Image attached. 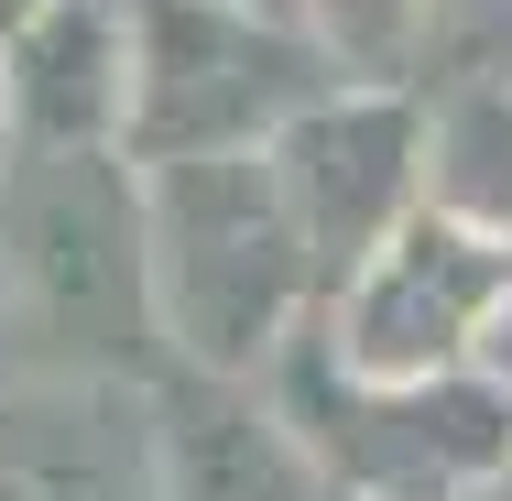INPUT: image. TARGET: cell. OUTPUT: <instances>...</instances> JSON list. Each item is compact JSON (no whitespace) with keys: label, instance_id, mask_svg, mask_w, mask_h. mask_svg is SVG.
Listing matches in <instances>:
<instances>
[{"label":"cell","instance_id":"cell-1","mask_svg":"<svg viewBox=\"0 0 512 501\" xmlns=\"http://www.w3.org/2000/svg\"><path fill=\"white\" fill-rule=\"evenodd\" d=\"M0 316L33 371L164 382L153 207H142V164L120 142L99 153L0 142Z\"/></svg>","mask_w":512,"mask_h":501},{"label":"cell","instance_id":"cell-2","mask_svg":"<svg viewBox=\"0 0 512 501\" xmlns=\"http://www.w3.org/2000/svg\"><path fill=\"white\" fill-rule=\"evenodd\" d=\"M153 207V305H164V360L262 382L273 349L327 305L306 229L284 207L273 153H186L142 164Z\"/></svg>","mask_w":512,"mask_h":501},{"label":"cell","instance_id":"cell-3","mask_svg":"<svg viewBox=\"0 0 512 501\" xmlns=\"http://www.w3.org/2000/svg\"><path fill=\"white\" fill-rule=\"evenodd\" d=\"M262 393L284 436L316 458L338 501H480L512 480V393L491 371H436V382H360L316 316L273 349Z\"/></svg>","mask_w":512,"mask_h":501},{"label":"cell","instance_id":"cell-4","mask_svg":"<svg viewBox=\"0 0 512 501\" xmlns=\"http://www.w3.org/2000/svg\"><path fill=\"white\" fill-rule=\"evenodd\" d=\"M327 66L306 22L240 11V0H131V164H186V153H273L284 120H306Z\"/></svg>","mask_w":512,"mask_h":501},{"label":"cell","instance_id":"cell-5","mask_svg":"<svg viewBox=\"0 0 512 501\" xmlns=\"http://www.w3.org/2000/svg\"><path fill=\"white\" fill-rule=\"evenodd\" d=\"M502 305H512V251L447 207H414L360 273L327 284L316 338L360 382H436V371H480Z\"/></svg>","mask_w":512,"mask_h":501},{"label":"cell","instance_id":"cell-6","mask_svg":"<svg viewBox=\"0 0 512 501\" xmlns=\"http://www.w3.org/2000/svg\"><path fill=\"white\" fill-rule=\"evenodd\" d=\"M273 175L316 273L338 284L425 207V109L404 88H327L306 120L273 131Z\"/></svg>","mask_w":512,"mask_h":501},{"label":"cell","instance_id":"cell-7","mask_svg":"<svg viewBox=\"0 0 512 501\" xmlns=\"http://www.w3.org/2000/svg\"><path fill=\"white\" fill-rule=\"evenodd\" d=\"M0 501H164L153 382L33 371L0 393Z\"/></svg>","mask_w":512,"mask_h":501},{"label":"cell","instance_id":"cell-8","mask_svg":"<svg viewBox=\"0 0 512 501\" xmlns=\"http://www.w3.org/2000/svg\"><path fill=\"white\" fill-rule=\"evenodd\" d=\"M131 131V0H55L0 55V142L99 153Z\"/></svg>","mask_w":512,"mask_h":501},{"label":"cell","instance_id":"cell-9","mask_svg":"<svg viewBox=\"0 0 512 501\" xmlns=\"http://www.w3.org/2000/svg\"><path fill=\"white\" fill-rule=\"evenodd\" d=\"M153 436H164V501H338L316 480V458L284 436V414H273L262 382L164 360Z\"/></svg>","mask_w":512,"mask_h":501},{"label":"cell","instance_id":"cell-10","mask_svg":"<svg viewBox=\"0 0 512 501\" xmlns=\"http://www.w3.org/2000/svg\"><path fill=\"white\" fill-rule=\"evenodd\" d=\"M425 207L512 251V88H458L447 109H425Z\"/></svg>","mask_w":512,"mask_h":501},{"label":"cell","instance_id":"cell-11","mask_svg":"<svg viewBox=\"0 0 512 501\" xmlns=\"http://www.w3.org/2000/svg\"><path fill=\"white\" fill-rule=\"evenodd\" d=\"M306 33L327 44V66L349 88H404L436 33V0H306Z\"/></svg>","mask_w":512,"mask_h":501},{"label":"cell","instance_id":"cell-12","mask_svg":"<svg viewBox=\"0 0 512 501\" xmlns=\"http://www.w3.org/2000/svg\"><path fill=\"white\" fill-rule=\"evenodd\" d=\"M480 371H491V382H502V393H512V305H502V316H491V349H480Z\"/></svg>","mask_w":512,"mask_h":501},{"label":"cell","instance_id":"cell-13","mask_svg":"<svg viewBox=\"0 0 512 501\" xmlns=\"http://www.w3.org/2000/svg\"><path fill=\"white\" fill-rule=\"evenodd\" d=\"M44 11H55V0H0V55H11V44H22V33L44 22Z\"/></svg>","mask_w":512,"mask_h":501},{"label":"cell","instance_id":"cell-14","mask_svg":"<svg viewBox=\"0 0 512 501\" xmlns=\"http://www.w3.org/2000/svg\"><path fill=\"white\" fill-rule=\"evenodd\" d=\"M240 11H273V22H306V0H240Z\"/></svg>","mask_w":512,"mask_h":501}]
</instances>
